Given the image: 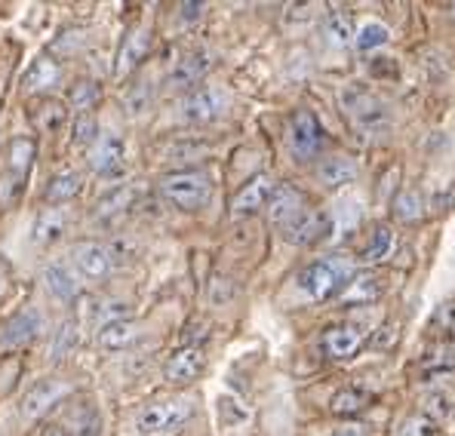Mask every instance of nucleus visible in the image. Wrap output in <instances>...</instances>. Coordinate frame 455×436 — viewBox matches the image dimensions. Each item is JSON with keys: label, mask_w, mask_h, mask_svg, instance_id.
Masks as SVG:
<instances>
[{"label": "nucleus", "mask_w": 455, "mask_h": 436, "mask_svg": "<svg viewBox=\"0 0 455 436\" xmlns=\"http://www.w3.org/2000/svg\"><path fill=\"white\" fill-rule=\"evenodd\" d=\"M339 102L351 130L363 136L366 142H381L391 132V111L376 92L363 90V86H345Z\"/></svg>", "instance_id": "obj_1"}, {"label": "nucleus", "mask_w": 455, "mask_h": 436, "mask_svg": "<svg viewBox=\"0 0 455 436\" xmlns=\"http://www.w3.org/2000/svg\"><path fill=\"white\" fill-rule=\"evenodd\" d=\"M354 277V261L345 255H326V258L307 265L299 273V289H302L311 301H326L339 295Z\"/></svg>", "instance_id": "obj_2"}, {"label": "nucleus", "mask_w": 455, "mask_h": 436, "mask_svg": "<svg viewBox=\"0 0 455 436\" xmlns=\"http://www.w3.org/2000/svg\"><path fill=\"white\" fill-rule=\"evenodd\" d=\"M160 194L170 200L176 210L197 212L212 200V178L204 170H179L160 178Z\"/></svg>", "instance_id": "obj_3"}, {"label": "nucleus", "mask_w": 455, "mask_h": 436, "mask_svg": "<svg viewBox=\"0 0 455 436\" xmlns=\"http://www.w3.org/2000/svg\"><path fill=\"white\" fill-rule=\"evenodd\" d=\"M194 415L191 400L176 397V400H157L148 406L139 408L136 415V431L142 436H170L179 427L188 424V418Z\"/></svg>", "instance_id": "obj_4"}, {"label": "nucleus", "mask_w": 455, "mask_h": 436, "mask_svg": "<svg viewBox=\"0 0 455 436\" xmlns=\"http://www.w3.org/2000/svg\"><path fill=\"white\" fill-rule=\"evenodd\" d=\"M228 111V92L219 90V86H200V90H191L188 96L179 105V114H182L185 123H212Z\"/></svg>", "instance_id": "obj_5"}, {"label": "nucleus", "mask_w": 455, "mask_h": 436, "mask_svg": "<svg viewBox=\"0 0 455 436\" xmlns=\"http://www.w3.org/2000/svg\"><path fill=\"white\" fill-rule=\"evenodd\" d=\"M326 147V132L311 111H296L290 120V151L299 160H314Z\"/></svg>", "instance_id": "obj_6"}, {"label": "nucleus", "mask_w": 455, "mask_h": 436, "mask_svg": "<svg viewBox=\"0 0 455 436\" xmlns=\"http://www.w3.org/2000/svg\"><path fill=\"white\" fill-rule=\"evenodd\" d=\"M71 393V384L62 378H40L35 384L25 391L22 397V406H19V415H22L25 421H37L40 415L50 412L56 402H62L65 397Z\"/></svg>", "instance_id": "obj_7"}, {"label": "nucleus", "mask_w": 455, "mask_h": 436, "mask_svg": "<svg viewBox=\"0 0 455 436\" xmlns=\"http://www.w3.org/2000/svg\"><path fill=\"white\" fill-rule=\"evenodd\" d=\"M332 234V216L323 210H305L283 227V240L292 246H314Z\"/></svg>", "instance_id": "obj_8"}, {"label": "nucleus", "mask_w": 455, "mask_h": 436, "mask_svg": "<svg viewBox=\"0 0 455 436\" xmlns=\"http://www.w3.org/2000/svg\"><path fill=\"white\" fill-rule=\"evenodd\" d=\"M151 40H154V35H151V28H145V25H136V28L126 31L124 44H120V50H117V62H114V77L117 80L130 77V74L148 59Z\"/></svg>", "instance_id": "obj_9"}, {"label": "nucleus", "mask_w": 455, "mask_h": 436, "mask_svg": "<svg viewBox=\"0 0 455 436\" xmlns=\"http://www.w3.org/2000/svg\"><path fill=\"white\" fill-rule=\"evenodd\" d=\"M204 369H206V351H204V347L185 345L182 351H176L170 360H166L164 375H166V381H170V384L185 387V384H191V381H197L200 375H204Z\"/></svg>", "instance_id": "obj_10"}, {"label": "nucleus", "mask_w": 455, "mask_h": 436, "mask_svg": "<svg viewBox=\"0 0 455 436\" xmlns=\"http://www.w3.org/2000/svg\"><path fill=\"white\" fill-rule=\"evenodd\" d=\"M274 178L271 176H252L250 182L240 187L231 200V216L234 218H246V216H256L259 210H265L267 200L274 194Z\"/></svg>", "instance_id": "obj_11"}, {"label": "nucleus", "mask_w": 455, "mask_h": 436, "mask_svg": "<svg viewBox=\"0 0 455 436\" xmlns=\"http://www.w3.org/2000/svg\"><path fill=\"white\" fill-rule=\"evenodd\" d=\"M212 65H216V56H212L210 50H194L188 56L179 59L176 68L166 77V83H170L172 90H191V86H197L200 80L212 71Z\"/></svg>", "instance_id": "obj_12"}, {"label": "nucleus", "mask_w": 455, "mask_h": 436, "mask_svg": "<svg viewBox=\"0 0 455 436\" xmlns=\"http://www.w3.org/2000/svg\"><path fill=\"white\" fill-rule=\"evenodd\" d=\"M305 210H307L305 194L299 191V187H292V185H277V187H274L271 200H267V206H265L267 221H271V225H277L280 231H283L292 218L302 216Z\"/></svg>", "instance_id": "obj_13"}, {"label": "nucleus", "mask_w": 455, "mask_h": 436, "mask_svg": "<svg viewBox=\"0 0 455 436\" xmlns=\"http://www.w3.org/2000/svg\"><path fill=\"white\" fill-rule=\"evenodd\" d=\"M363 329L354 326V323H336L323 332L320 338V347L330 360H351L354 353L363 347Z\"/></svg>", "instance_id": "obj_14"}, {"label": "nucleus", "mask_w": 455, "mask_h": 436, "mask_svg": "<svg viewBox=\"0 0 455 436\" xmlns=\"http://www.w3.org/2000/svg\"><path fill=\"white\" fill-rule=\"evenodd\" d=\"M44 313L37 311V307H25V311H19L16 317L6 323L4 329V341L0 345L4 347H28L35 345L40 338V332H44Z\"/></svg>", "instance_id": "obj_15"}, {"label": "nucleus", "mask_w": 455, "mask_h": 436, "mask_svg": "<svg viewBox=\"0 0 455 436\" xmlns=\"http://www.w3.org/2000/svg\"><path fill=\"white\" fill-rule=\"evenodd\" d=\"M124 160H126V145H124V139L114 136V132L99 136L90 151V166L99 176H117V172L124 170Z\"/></svg>", "instance_id": "obj_16"}, {"label": "nucleus", "mask_w": 455, "mask_h": 436, "mask_svg": "<svg viewBox=\"0 0 455 436\" xmlns=\"http://www.w3.org/2000/svg\"><path fill=\"white\" fill-rule=\"evenodd\" d=\"M71 258H75L77 271L84 273L86 280H105L114 267L108 246L96 243V240H84V243H77L75 250H71Z\"/></svg>", "instance_id": "obj_17"}, {"label": "nucleus", "mask_w": 455, "mask_h": 436, "mask_svg": "<svg viewBox=\"0 0 455 436\" xmlns=\"http://www.w3.org/2000/svg\"><path fill=\"white\" fill-rule=\"evenodd\" d=\"M381 295H385V277L376 271H363L347 280V286L339 292V301L341 305H372Z\"/></svg>", "instance_id": "obj_18"}, {"label": "nucleus", "mask_w": 455, "mask_h": 436, "mask_svg": "<svg viewBox=\"0 0 455 436\" xmlns=\"http://www.w3.org/2000/svg\"><path fill=\"white\" fill-rule=\"evenodd\" d=\"M71 216L62 210V206H46L40 210V216L35 218V227H31V240L37 246H52L62 240V234L68 231Z\"/></svg>", "instance_id": "obj_19"}, {"label": "nucleus", "mask_w": 455, "mask_h": 436, "mask_svg": "<svg viewBox=\"0 0 455 436\" xmlns=\"http://www.w3.org/2000/svg\"><path fill=\"white\" fill-rule=\"evenodd\" d=\"M357 176H360V166L354 163L351 157H341V154L320 160V166H317V182L323 187H330V191H339V187L351 185Z\"/></svg>", "instance_id": "obj_20"}, {"label": "nucleus", "mask_w": 455, "mask_h": 436, "mask_svg": "<svg viewBox=\"0 0 455 436\" xmlns=\"http://www.w3.org/2000/svg\"><path fill=\"white\" fill-rule=\"evenodd\" d=\"M62 424L68 436H102V412L92 402H80L65 415Z\"/></svg>", "instance_id": "obj_21"}, {"label": "nucleus", "mask_w": 455, "mask_h": 436, "mask_svg": "<svg viewBox=\"0 0 455 436\" xmlns=\"http://www.w3.org/2000/svg\"><path fill=\"white\" fill-rule=\"evenodd\" d=\"M62 80V65L50 56H40L28 71H25V90L28 92H50L52 86H59Z\"/></svg>", "instance_id": "obj_22"}, {"label": "nucleus", "mask_w": 455, "mask_h": 436, "mask_svg": "<svg viewBox=\"0 0 455 436\" xmlns=\"http://www.w3.org/2000/svg\"><path fill=\"white\" fill-rule=\"evenodd\" d=\"M132 206H136V187H117V191L105 194V197L99 200L92 216L99 221H105V225H111V221L124 218Z\"/></svg>", "instance_id": "obj_23"}, {"label": "nucleus", "mask_w": 455, "mask_h": 436, "mask_svg": "<svg viewBox=\"0 0 455 436\" xmlns=\"http://www.w3.org/2000/svg\"><path fill=\"white\" fill-rule=\"evenodd\" d=\"M136 335H139V326H136V320L130 317V320H114V323L99 326L96 341L105 351H124V347H130L132 341H136Z\"/></svg>", "instance_id": "obj_24"}, {"label": "nucleus", "mask_w": 455, "mask_h": 436, "mask_svg": "<svg viewBox=\"0 0 455 436\" xmlns=\"http://www.w3.org/2000/svg\"><path fill=\"white\" fill-rule=\"evenodd\" d=\"M397 250V237H394V231L387 225H376L370 234V240H366L363 252H360V261L363 265H381V261H387Z\"/></svg>", "instance_id": "obj_25"}, {"label": "nucleus", "mask_w": 455, "mask_h": 436, "mask_svg": "<svg viewBox=\"0 0 455 436\" xmlns=\"http://www.w3.org/2000/svg\"><path fill=\"white\" fill-rule=\"evenodd\" d=\"M44 283L59 301L80 298V283H77L75 271H71V267H65V265H46L44 267Z\"/></svg>", "instance_id": "obj_26"}, {"label": "nucleus", "mask_w": 455, "mask_h": 436, "mask_svg": "<svg viewBox=\"0 0 455 436\" xmlns=\"http://www.w3.org/2000/svg\"><path fill=\"white\" fill-rule=\"evenodd\" d=\"M391 210L400 225H416V221L425 218V200H421L416 187H400L397 197L391 200Z\"/></svg>", "instance_id": "obj_27"}, {"label": "nucleus", "mask_w": 455, "mask_h": 436, "mask_svg": "<svg viewBox=\"0 0 455 436\" xmlns=\"http://www.w3.org/2000/svg\"><path fill=\"white\" fill-rule=\"evenodd\" d=\"M80 191H84V176L75 172V170H62V172H56V176L50 178L46 200H50L52 206H59V203H68V200H75Z\"/></svg>", "instance_id": "obj_28"}, {"label": "nucleus", "mask_w": 455, "mask_h": 436, "mask_svg": "<svg viewBox=\"0 0 455 436\" xmlns=\"http://www.w3.org/2000/svg\"><path fill=\"white\" fill-rule=\"evenodd\" d=\"M366 406H370V393L357 391V387H341L330 400V412L339 415V418H354V415H360Z\"/></svg>", "instance_id": "obj_29"}, {"label": "nucleus", "mask_w": 455, "mask_h": 436, "mask_svg": "<svg viewBox=\"0 0 455 436\" xmlns=\"http://www.w3.org/2000/svg\"><path fill=\"white\" fill-rule=\"evenodd\" d=\"M35 154H37V145L31 142V139H25V136L12 139L10 154H6V160H10V176H16V178H22V182H25L31 163H35Z\"/></svg>", "instance_id": "obj_30"}, {"label": "nucleus", "mask_w": 455, "mask_h": 436, "mask_svg": "<svg viewBox=\"0 0 455 436\" xmlns=\"http://www.w3.org/2000/svg\"><path fill=\"white\" fill-rule=\"evenodd\" d=\"M102 102V86L99 83H92V80H80V83H75L68 90V105H71V111L77 114H92V108Z\"/></svg>", "instance_id": "obj_31"}, {"label": "nucleus", "mask_w": 455, "mask_h": 436, "mask_svg": "<svg viewBox=\"0 0 455 436\" xmlns=\"http://www.w3.org/2000/svg\"><path fill=\"white\" fill-rule=\"evenodd\" d=\"M80 345V326L75 320H65V323H59L56 335H52V363H62V360H68L71 353L77 351Z\"/></svg>", "instance_id": "obj_32"}, {"label": "nucleus", "mask_w": 455, "mask_h": 436, "mask_svg": "<svg viewBox=\"0 0 455 436\" xmlns=\"http://www.w3.org/2000/svg\"><path fill=\"white\" fill-rule=\"evenodd\" d=\"M326 37H330L332 46H347L357 37V28H354V16L347 10H336L326 16Z\"/></svg>", "instance_id": "obj_33"}, {"label": "nucleus", "mask_w": 455, "mask_h": 436, "mask_svg": "<svg viewBox=\"0 0 455 436\" xmlns=\"http://www.w3.org/2000/svg\"><path fill=\"white\" fill-rule=\"evenodd\" d=\"M151 105H154V86L151 83H136V86L126 90L124 108L130 117H145V114L151 111Z\"/></svg>", "instance_id": "obj_34"}, {"label": "nucleus", "mask_w": 455, "mask_h": 436, "mask_svg": "<svg viewBox=\"0 0 455 436\" xmlns=\"http://www.w3.org/2000/svg\"><path fill=\"white\" fill-rule=\"evenodd\" d=\"M92 320H96V326L114 323V320H130V305L120 298H102L92 305Z\"/></svg>", "instance_id": "obj_35"}, {"label": "nucleus", "mask_w": 455, "mask_h": 436, "mask_svg": "<svg viewBox=\"0 0 455 436\" xmlns=\"http://www.w3.org/2000/svg\"><path fill=\"white\" fill-rule=\"evenodd\" d=\"M387 35H391V31H387L381 22H370V25H363V28L357 31L354 46H357L360 52H372V50H379V46L387 44Z\"/></svg>", "instance_id": "obj_36"}, {"label": "nucleus", "mask_w": 455, "mask_h": 436, "mask_svg": "<svg viewBox=\"0 0 455 436\" xmlns=\"http://www.w3.org/2000/svg\"><path fill=\"white\" fill-rule=\"evenodd\" d=\"M99 139V123L92 114H80L75 117V126H71V142L75 145H96Z\"/></svg>", "instance_id": "obj_37"}, {"label": "nucleus", "mask_w": 455, "mask_h": 436, "mask_svg": "<svg viewBox=\"0 0 455 436\" xmlns=\"http://www.w3.org/2000/svg\"><path fill=\"white\" fill-rule=\"evenodd\" d=\"M419 415H425L427 421H446V418H452V402L446 393H431V397H425V406H421V412Z\"/></svg>", "instance_id": "obj_38"}, {"label": "nucleus", "mask_w": 455, "mask_h": 436, "mask_svg": "<svg viewBox=\"0 0 455 436\" xmlns=\"http://www.w3.org/2000/svg\"><path fill=\"white\" fill-rule=\"evenodd\" d=\"M37 126L44 132H56L59 126L65 123V108L59 102H46V105H40V111H37Z\"/></svg>", "instance_id": "obj_39"}, {"label": "nucleus", "mask_w": 455, "mask_h": 436, "mask_svg": "<svg viewBox=\"0 0 455 436\" xmlns=\"http://www.w3.org/2000/svg\"><path fill=\"white\" fill-rule=\"evenodd\" d=\"M400 436H437V424L427 421L425 415H412L400 424Z\"/></svg>", "instance_id": "obj_40"}, {"label": "nucleus", "mask_w": 455, "mask_h": 436, "mask_svg": "<svg viewBox=\"0 0 455 436\" xmlns=\"http://www.w3.org/2000/svg\"><path fill=\"white\" fill-rule=\"evenodd\" d=\"M400 332H397V323H385L379 326L376 338H372V347H379V351H391L394 345H397Z\"/></svg>", "instance_id": "obj_41"}, {"label": "nucleus", "mask_w": 455, "mask_h": 436, "mask_svg": "<svg viewBox=\"0 0 455 436\" xmlns=\"http://www.w3.org/2000/svg\"><path fill=\"white\" fill-rule=\"evenodd\" d=\"M200 151H206V145H176L170 147V160H194Z\"/></svg>", "instance_id": "obj_42"}, {"label": "nucleus", "mask_w": 455, "mask_h": 436, "mask_svg": "<svg viewBox=\"0 0 455 436\" xmlns=\"http://www.w3.org/2000/svg\"><path fill=\"white\" fill-rule=\"evenodd\" d=\"M179 10H182V22H197L200 12H204V4H182Z\"/></svg>", "instance_id": "obj_43"}, {"label": "nucleus", "mask_w": 455, "mask_h": 436, "mask_svg": "<svg viewBox=\"0 0 455 436\" xmlns=\"http://www.w3.org/2000/svg\"><path fill=\"white\" fill-rule=\"evenodd\" d=\"M437 320H440V323H446L450 329H455V301H446V305L440 307Z\"/></svg>", "instance_id": "obj_44"}, {"label": "nucleus", "mask_w": 455, "mask_h": 436, "mask_svg": "<svg viewBox=\"0 0 455 436\" xmlns=\"http://www.w3.org/2000/svg\"><path fill=\"white\" fill-rule=\"evenodd\" d=\"M332 436H370V427H363V424H345V427H339Z\"/></svg>", "instance_id": "obj_45"}, {"label": "nucleus", "mask_w": 455, "mask_h": 436, "mask_svg": "<svg viewBox=\"0 0 455 436\" xmlns=\"http://www.w3.org/2000/svg\"><path fill=\"white\" fill-rule=\"evenodd\" d=\"M0 286H4V280H0Z\"/></svg>", "instance_id": "obj_46"}]
</instances>
